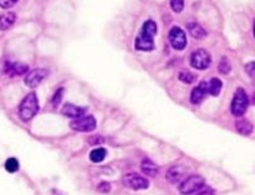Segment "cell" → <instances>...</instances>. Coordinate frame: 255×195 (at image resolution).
<instances>
[{
    "instance_id": "cell-1",
    "label": "cell",
    "mask_w": 255,
    "mask_h": 195,
    "mask_svg": "<svg viewBox=\"0 0 255 195\" xmlns=\"http://www.w3.org/2000/svg\"><path fill=\"white\" fill-rule=\"evenodd\" d=\"M157 34V24L153 20H147L142 25L138 36L134 40V49L138 51H152L154 49V36Z\"/></svg>"
},
{
    "instance_id": "cell-2",
    "label": "cell",
    "mask_w": 255,
    "mask_h": 195,
    "mask_svg": "<svg viewBox=\"0 0 255 195\" xmlns=\"http://www.w3.org/2000/svg\"><path fill=\"white\" fill-rule=\"evenodd\" d=\"M37 112H39V99H37L36 94L30 92L24 97V99L20 103L19 116L22 121L26 122L34 118Z\"/></svg>"
},
{
    "instance_id": "cell-3",
    "label": "cell",
    "mask_w": 255,
    "mask_h": 195,
    "mask_svg": "<svg viewBox=\"0 0 255 195\" xmlns=\"http://www.w3.org/2000/svg\"><path fill=\"white\" fill-rule=\"evenodd\" d=\"M249 106V98H248V95H247L246 90L241 89L239 87L238 90L236 91L233 97V101H232V113L233 116L236 117H242L244 113L247 112Z\"/></svg>"
},
{
    "instance_id": "cell-4",
    "label": "cell",
    "mask_w": 255,
    "mask_h": 195,
    "mask_svg": "<svg viewBox=\"0 0 255 195\" xmlns=\"http://www.w3.org/2000/svg\"><path fill=\"white\" fill-rule=\"evenodd\" d=\"M204 179L201 176H191L184 179L179 186V193L183 195L194 194L204 187Z\"/></svg>"
},
{
    "instance_id": "cell-5",
    "label": "cell",
    "mask_w": 255,
    "mask_h": 195,
    "mask_svg": "<svg viewBox=\"0 0 255 195\" xmlns=\"http://www.w3.org/2000/svg\"><path fill=\"white\" fill-rule=\"evenodd\" d=\"M212 64V57L207 50L199 49L192 52L191 55V66L197 70H207Z\"/></svg>"
},
{
    "instance_id": "cell-6",
    "label": "cell",
    "mask_w": 255,
    "mask_h": 195,
    "mask_svg": "<svg viewBox=\"0 0 255 195\" xmlns=\"http://www.w3.org/2000/svg\"><path fill=\"white\" fill-rule=\"evenodd\" d=\"M168 39L174 50L182 51L187 46V35L184 30L181 29L179 26L172 27L168 34Z\"/></svg>"
},
{
    "instance_id": "cell-7",
    "label": "cell",
    "mask_w": 255,
    "mask_h": 195,
    "mask_svg": "<svg viewBox=\"0 0 255 195\" xmlns=\"http://www.w3.org/2000/svg\"><path fill=\"white\" fill-rule=\"evenodd\" d=\"M122 182H124V184L127 188L133 189V191H144V189L149 187V182L136 173L126 174L124 179H122Z\"/></svg>"
},
{
    "instance_id": "cell-8",
    "label": "cell",
    "mask_w": 255,
    "mask_h": 195,
    "mask_svg": "<svg viewBox=\"0 0 255 195\" xmlns=\"http://www.w3.org/2000/svg\"><path fill=\"white\" fill-rule=\"evenodd\" d=\"M97 122L95 119V117L92 116H82L80 118L74 119V121L70 123L71 129L77 132H91L96 128Z\"/></svg>"
},
{
    "instance_id": "cell-9",
    "label": "cell",
    "mask_w": 255,
    "mask_h": 195,
    "mask_svg": "<svg viewBox=\"0 0 255 195\" xmlns=\"http://www.w3.org/2000/svg\"><path fill=\"white\" fill-rule=\"evenodd\" d=\"M46 76H47V71L45 69H35L26 74V76H25V80H24L25 85H26L27 87L34 89V87L39 86V85L44 81Z\"/></svg>"
},
{
    "instance_id": "cell-10",
    "label": "cell",
    "mask_w": 255,
    "mask_h": 195,
    "mask_svg": "<svg viewBox=\"0 0 255 195\" xmlns=\"http://www.w3.org/2000/svg\"><path fill=\"white\" fill-rule=\"evenodd\" d=\"M29 71V66L22 62H10L6 61L4 65V72L9 76H21V75L27 74Z\"/></svg>"
},
{
    "instance_id": "cell-11",
    "label": "cell",
    "mask_w": 255,
    "mask_h": 195,
    "mask_svg": "<svg viewBox=\"0 0 255 195\" xmlns=\"http://www.w3.org/2000/svg\"><path fill=\"white\" fill-rule=\"evenodd\" d=\"M207 95H208V90H207V82L203 81V82H201V84H199L196 89H193V91H192L191 102L193 104H199L204 98H206Z\"/></svg>"
},
{
    "instance_id": "cell-12",
    "label": "cell",
    "mask_w": 255,
    "mask_h": 195,
    "mask_svg": "<svg viewBox=\"0 0 255 195\" xmlns=\"http://www.w3.org/2000/svg\"><path fill=\"white\" fill-rule=\"evenodd\" d=\"M86 112V109L82 108V107H77L72 103H65L62 107V114L70 118H80L82 117Z\"/></svg>"
},
{
    "instance_id": "cell-13",
    "label": "cell",
    "mask_w": 255,
    "mask_h": 195,
    "mask_svg": "<svg viewBox=\"0 0 255 195\" xmlns=\"http://www.w3.org/2000/svg\"><path fill=\"white\" fill-rule=\"evenodd\" d=\"M184 173H186V169L182 166H174L172 168L168 169L166 177L168 179V182L171 183H178V182L182 181V178L184 177Z\"/></svg>"
},
{
    "instance_id": "cell-14",
    "label": "cell",
    "mask_w": 255,
    "mask_h": 195,
    "mask_svg": "<svg viewBox=\"0 0 255 195\" xmlns=\"http://www.w3.org/2000/svg\"><path fill=\"white\" fill-rule=\"evenodd\" d=\"M15 20H16V14L15 12H6V14L0 15V30L5 31V30H9L10 27L14 25Z\"/></svg>"
},
{
    "instance_id": "cell-15",
    "label": "cell",
    "mask_w": 255,
    "mask_h": 195,
    "mask_svg": "<svg viewBox=\"0 0 255 195\" xmlns=\"http://www.w3.org/2000/svg\"><path fill=\"white\" fill-rule=\"evenodd\" d=\"M187 29H188L189 34H191L194 39L201 40V39H204V37L207 36L206 30H204L201 25L197 24V22H189V24L187 25Z\"/></svg>"
},
{
    "instance_id": "cell-16",
    "label": "cell",
    "mask_w": 255,
    "mask_h": 195,
    "mask_svg": "<svg viewBox=\"0 0 255 195\" xmlns=\"http://www.w3.org/2000/svg\"><path fill=\"white\" fill-rule=\"evenodd\" d=\"M222 87H223V84L219 79L217 77H213L209 82H207V90H208V94L212 95V96L217 97L219 96L222 91Z\"/></svg>"
},
{
    "instance_id": "cell-17",
    "label": "cell",
    "mask_w": 255,
    "mask_h": 195,
    "mask_svg": "<svg viewBox=\"0 0 255 195\" xmlns=\"http://www.w3.org/2000/svg\"><path fill=\"white\" fill-rule=\"evenodd\" d=\"M141 169L142 172L148 177H154L158 174V167H157L151 159H143V162H142L141 164Z\"/></svg>"
},
{
    "instance_id": "cell-18",
    "label": "cell",
    "mask_w": 255,
    "mask_h": 195,
    "mask_svg": "<svg viewBox=\"0 0 255 195\" xmlns=\"http://www.w3.org/2000/svg\"><path fill=\"white\" fill-rule=\"evenodd\" d=\"M236 128L237 131L241 134H243V136H249V134H252V132H253V126H252L251 122L247 121V119H239V121H237Z\"/></svg>"
},
{
    "instance_id": "cell-19",
    "label": "cell",
    "mask_w": 255,
    "mask_h": 195,
    "mask_svg": "<svg viewBox=\"0 0 255 195\" xmlns=\"http://www.w3.org/2000/svg\"><path fill=\"white\" fill-rule=\"evenodd\" d=\"M106 156H107L106 149L96 148L94 149V151H91V153H90V159H91V162H94V163H101V162L106 158Z\"/></svg>"
},
{
    "instance_id": "cell-20",
    "label": "cell",
    "mask_w": 255,
    "mask_h": 195,
    "mask_svg": "<svg viewBox=\"0 0 255 195\" xmlns=\"http://www.w3.org/2000/svg\"><path fill=\"white\" fill-rule=\"evenodd\" d=\"M178 79H179V81L183 82V84L189 85V84H192V82H193L194 80H196V76H194V75L192 74V72L187 71V70H183V71L179 72Z\"/></svg>"
},
{
    "instance_id": "cell-21",
    "label": "cell",
    "mask_w": 255,
    "mask_h": 195,
    "mask_svg": "<svg viewBox=\"0 0 255 195\" xmlns=\"http://www.w3.org/2000/svg\"><path fill=\"white\" fill-rule=\"evenodd\" d=\"M218 70H219V72H221L222 75H228L229 72L232 71L231 61H229L227 57H223V59L221 60V62H219Z\"/></svg>"
},
{
    "instance_id": "cell-22",
    "label": "cell",
    "mask_w": 255,
    "mask_h": 195,
    "mask_svg": "<svg viewBox=\"0 0 255 195\" xmlns=\"http://www.w3.org/2000/svg\"><path fill=\"white\" fill-rule=\"evenodd\" d=\"M5 169H6L9 173H15V172L19 171V162L16 158H9L5 162Z\"/></svg>"
},
{
    "instance_id": "cell-23",
    "label": "cell",
    "mask_w": 255,
    "mask_h": 195,
    "mask_svg": "<svg viewBox=\"0 0 255 195\" xmlns=\"http://www.w3.org/2000/svg\"><path fill=\"white\" fill-rule=\"evenodd\" d=\"M184 7V0H171V9L174 12H182Z\"/></svg>"
},
{
    "instance_id": "cell-24",
    "label": "cell",
    "mask_w": 255,
    "mask_h": 195,
    "mask_svg": "<svg viewBox=\"0 0 255 195\" xmlns=\"http://www.w3.org/2000/svg\"><path fill=\"white\" fill-rule=\"evenodd\" d=\"M62 92H64V89H59L56 92H55L54 97H52V106L54 107H57L60 104V102H61Z\"/></svg>"
},
{
    "instance_id": "cell-25",
    "label": "cell",
    "mask_w": 255,
    "mask_h": 195,
    "mask_svg": "<svg viewBox=\"0 0 255 195\" xmlns=\"http://www.w3.org/2000/svg\"><path fill=\"white\" fill-rule=\"evenodd\" d=\"M19 0H0V7L1 9H9L14 6Z\"/></svg>"
},
{
    "instance_id": "cell-26",
    "label": "cell",
    "mask_w": 255,
    "mask_h": 195,
    "mask_svg": "<svg viewBox=\"0 0 255 195\" xmlns=\"http://www.w3.org/2000/svg\"><path fill=\"white\" fill-rule=\"evenodd\" d=\"M244 70L247 71V74L249 75L251 77H254V72H255V62L252 61L249 62V64H247L246 66H244Z\"/></svg>"
},
{
    "instance_id": "cell-27",
    "label": "cell",
    "mask_w": 255,
    "mask_h": 195,
    "mask_svg": "<svg viewBox=\"0 0 255 195\" xmlns=\"http://www.w3.org/2000/svg\"><path fill=\"white\" fill-rule=\"evenodd\" d=\"M194 195H214V193L209 187H203V188L199 189L198 192H196Z\"/></svg>"
},
{
    "instance_id": "cell-28",
    "label": "cell",
    "mask_w": 255,
    "mask_h": 195,
    "mask_svg": "<svg viewBox=\"0 0 255 195\" xmlns=\"http://www.w3.org/2000/svg\"><path fill=\"white\" fill-rule=\"evenodd\" d=\"M110 189H111V186H110L109 183H106V182H102L99 186V191L101 192V193H109Z\"/></svg>"
},
{
    "instance_id": "cell-29",
    "label": "cell",
    "mask_w": 255,
    "mask_h": 195,
    "mask_svg": "<svg viewBox=\"0 0 255 195\" xmlns=\"http://www.w3.org/2000/svg\"><path fill=\"white\" fill-rule=\"evenodd\" d=\"M90 144H100L102 142V139L100 138V137H91V138L89 139Z\"/></svg>"
}]
</instances>
